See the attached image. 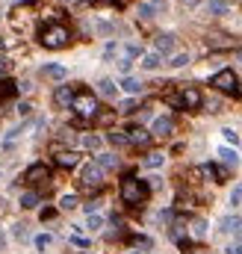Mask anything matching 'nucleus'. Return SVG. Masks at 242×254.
<instances>
[{
    "instance_id": "nucleus-8",
    "label": "nucleus",
    "mask_w": 242,
    "mask_h": 254,
    "mask_svg": "<svg viewBox=\"0 0 242 254\" xmlns=\"http://www.w3.org/2000/svg\"><path fill=\"white\" fill-rule=\"evenodd\" d=\"M154 51L163 57V54H172L175 51V36L172 33H160L157 39H154Z\"/></svg>"
},
{
    "instance_id": "nucleus-39",
    "label": "nucleus",
    "mask_w": 242,
    "mask_h": 254,
    "mask_svg": "<svg viewBox=\"0 0 242 254\" xmlns=\"http://www.w3.org/2000/svg\"><path fill=\"white\" fill-rule=\"evenodd\" d=\"M98 207H101V201H89V204H86V213H89V216H95V213H98Z\"/></svg>"
},
{
    "instance_id": "nucleus-1",
    "label": "nucleus",
    "mask_w": 242,
    "mask_h": 254,
    "mask_svg": "<svg viewBox=\"0 0 242 254\" xmlns=\"http://www.w3.org/2000/svg\"><path fill=\"white\" fill-rule=\"evenodd\" d=\"M148 184L145 181H136V178H124V184H121V201L124 204H130V207H139V204H145V198H148Z\"/></svg>"
},
{
    "instance_id": "nucleus-21",
    "label": "nucleus",
    "mask_w": 242,
    "mask_h": 254,
    "mask_svg": "<svg viewBox=\"0 0 242 254\" xmlns=\"http://www.w3.org/2000/svg\"><path fill=\"white\" fill-rule=\"evenodd\" d=\"M18 92V86L12 83V80H0V101H6V98H12Z\"/></svg>"
},
{
    "instance_id": "nucleus-45",
    "label": "nucleus",
    "mask_w": 242,
    "mask_h": 254,
    "mask_svg": "<svg viewBox=\"0 0 242 254\" xmlns=\"http://www.w3.org/2000/svg\"><path fill=\"white\" fill-rule=\"evenodd\" d=\"M3 48H6V42H3V39H0V51H3Z\"/></svg>"
},
{
    "instance_id": "nucleus-35",
    "label": "nucleus",
    "mask_w": 242,
    "mask_h": 254,
    "mask_svg": "<svg viewBox=\"0 0 242 254\" xmlns=\"http://www.w3.org/2000/svg\"><path fill=\"white\" fill-rule=\"evenodd\" d=\"M222 133H225V139H228L231 145H237V142H240V136H237V130H231V127H225Z\"/></svg>"
},
{
    "instance_id": "nucleus-26",
    "label": "nucleus",
    "mask_w": 242,
    "mask_h": 254,
    "mask_svg": "<svg viewBox=\"0 0 242 254\" xmlns=\"http://www.w3.org/2000/svg\"><path fill=\"white\" fill-rule=\"evenodd\" d=\"M172 68H183V65H189V54H175L172 60H169Z\"/></svg>"
},
{
    "instance_id": "nucleus-16",
    "label": "nucleus",
    "mask_w": 242,
    "mask_h": 254,
    "mask_svg": "<svg viewBox=\"0 0 242 254\" xmlns=\"http://www.w3.org/2000/svg\"><path fill=\"white\" fill-rule=\"evenodd\" d=\"M219 157H222V163H228V166H234V169H237V163H240V154H237L234 148H225V145L219 148Z\"/></svg>"
},
{
    "instance_id": "nucleus-30",
    "label": "nucleus",
    "mask_w": 242,
    "mask_h": 254,
    "mask_svg": "<svg viewBox=\"0 0 242 254\" xmlns=\"http://www.w3.org/2000/svg\"><path fill=\"white\" fill-rule=\"evenodd\" d=\"M119 113H127V116H130V113H136V98H127V101L119 107Z\"/></svg>"
},
{
    "instance_id": "nucleus-15",
    "label": "nucleus",
    "mask_w": 242,
    "mask_h": 254,
    "mask_svg": "<svg viewBox=\"0 0 242 254\" xmlns=\"http://www.w3.org/2000/svg\"><path fill=\"white\" fill-rule=\"evenodd\" d=\"M121 89H124L127 95H139V92L145 89V83L136 80V77H124V80H121Z\"/></svg>"
},
{
    "instance_id": "nucleus-31",
    "label": "nucleus",
    "mask_w": 242,
    "mask_h": 254,
    "mask_svg": "<svg viewBox=\"0 0 242 254\" xmlns=\"http://www.w3.org/2000/svg\"><path fill=\"white\" fill-rule=\"evenodd\" d=\"M231 204H234V207H240L242 204V184L234 187V192H231Z\"/></svg>"
},
{
    "instance_id": "nucleus-12",
    "label": "nucleus",
    "mask_w": 242,
    "mask_h": 254,
    "mask_svg": "<svg viewBox=\"0 0 242 254\" xmlns=\"http://www.w3.org/2000/svg\"><path fill=\"white\" fill-rule=\"evenodd\" d=\"M74 95H77V92H74L71 86H60V89L54 92V101H57L60 107H71V104H74Z\"/></svg>"
},
{
    "instance_id": "nucleus-43",
    "label": "nucleus",
    "mask_w": 242,
    "mask_h": 254,
    "mask_svg": "<svg viewBox=\"0 0 242 254\" xmlns=\"http://www.w3.org/2000/svg\"><path fill=\"white\" fill-rule=\"evenodd\" d=\"M228 254H242V243H240V246H231V249H228Z\"/></svg>"
},
{
    "instance_id": "nucleus-38",
    "label": "nucleus",
    "mask_w": 242,
    "mask_h": 254,
    "mask_svg": "<svg viewBox=\"0 0 242 254\" xmlns=\"http://www.w3.org/2000/svg\"><path fill=\"white\" fill-rule=\"evenodd\" d=\"M116 51H119V45H116V42H110V45H107V51H104V57H107V60H113V57H116Z\"/></svg>"
},
{
    "instance_id": "nucleus-13",
    "label": "nucleus",
    "mask_w": 242,
    "mask_h": 254,
    "mask_svg": "<svg viewBox=\"0 0 242 254\" xmlns=\"http://www.w3.org/2000/svg\"><path fill=\"white\" fill-rule=\"evenodd\" d=\"M172 127H175V122H172L169 116H160V119L154 122V127H151V136H169Z\"/></svg>"
},
{
    "instance_id": "nucleus-20",
    "label": "nucleus",
    "mask_w": 242,
    "mask_h": 254,
    "mask_svg": "<svg viewBox=\"0 0 242 254\" xmlns=\"http://www.w3.org/2000/svg\"><path fill=\"white\" fill-rule=\"evenodd\" d=\"M160 63H163V60H160V54H157V51H154V54H145V57H142V68H148V71L160 68Z\"/></svg>"
},
{
    "instance_id": "nucleus-29",
    "label": "nucleus",
    "mask_w": 242,
    "mask_h": 254,
    "mask_svg": "<svg viewBox=\"0 0 242 254\" xmlns=\"http://www.w3.org/2000/svg\"><path fill=\"white\" fill-rule=\"evenodd\" d=\"M86 228H92V231H101L104 228V219L95 213V216H89V222H86Z\"/></svg>"
},
{
    "instance_id": "nucleus-41",
    "label": "nucleus",
    "mask_w": 242,
    "mask_h": 254,
    "mask_svg": "<svg viewBox=\"0 0 242 254\" xmlns=\"http://www.w3.org/2000/svg\"><path fill=\"white\" fill-rule=\"evenodd\" d=\"M6 71H9V60H6V57H3V54H0V77H3V74H6Z\"/></svg>"
},
{
    "instance_id": "nucleus-40",
    "label": "nucleus",
    "mask_w": 242,
    "mask_h": 254,
    "mask_svg": "<svg viewBox=\"0 0 242 254\" xmlns=\"http://www.w3.org/2000/svg\"><path fill=\"white\" fill-rule=\"evenodd\" d=\"M130 65H133V60H127V57H124V60L119 63V68L124 71V74H127V77H130Z\"/></svg>"
},
{
    "instance_id": "nucleus-48",
    "label": "nucleus",
    "mask_w": 242,
    "mask_h": 254,
    "mask_svg": "<svg viewBox=\"0 0 242 254\" xmlns=\"http://www.w3.org/2000/svg\"><path fill=\"white\" fill-rule=\"evenodd\" d=\"M130 254H136V252H130Z\"/></svg>"
},
{
    "instance_id": "nucleus-10",
    "label": "nucleus",
    "mask_w": 242,
    "mask_h": 254,
    "mask_svg": "<svg viewBox=\"0 0 242 254\" xmlns=\"http://www.w3.org/2000/svg\"><path fill=\"white\" fill-rule=\"evenodd\" d=\"M77 163H80V154L77 151H60L57 154V166L60 169H74Z\"/></svg>"
},
{
    "instance_id": "nucleus-3",
    "label": "nucleus",
    "mask_w": 242,
    "mask_h": 254,
    "mask_svg": "<svg viewBox=\"0 0 242 254\" xmlns=\"http://www.w3.org/2000/svg\"><path fill=\"white\" fill-rule=\"evenodd\" d=\"M71 110H74L80 119H95V116H98V98H95L92 92H77Z\"/></svg>"
},
{
    "instance_id": "nucleus-42",
    "label": "nucleus",
    "mask_w": 242,
    "mask_h": 254,
    "mask_svg": "<svg viewBox=\"0 0 242 254\" xmlns=\"http://www.w3.org/2000/svg\"><path fill=\"white\" fill-rule=\"evenodd\" d=\"M57 216V210L54 207H48V210H42V219H54Z\"/></svg>"
},
{
    "instance_id": "nucleus-25",
    "label": "nucleus",
    "mask_w": 242,
    "mask_h": 254,
    "mask_svg": "<svg viewBox=\"0 0 242 254\" xmlns=\"http://www.w3.org/2000/svg\"><path fill=\"white\" fill-rule=\"evenodd\" d=\"M77 204H80V201H77V195H62V198H60V207H62V210H74Z\"/></svg>"
},
{
    "instance_id": "nucleus-7",
    "label": "nucleus",
    "mask_w": 242,
    "mask_h": 254,
    "mask_svg": "<svg viewBox=\"0 0 242 254\" xmlns=\"http://www.w3.org/2000/svg\"><path fill=\"white\" fill-rule=\"evenodd\" d=\"M24 181H30V184H45V181H51V169H48V166H42V163H36V166H30V169H27Z\"/></svg>"
},
{
    "instance_id": "nucleus-18",
    "label": "nucleus",
    "mask_w": 242,
    "mask_h": 254,
    "mask_svg": "<svg viewBox=\"0 0 242 254\" xmlns=\"http://www.w3.org/2000/svg\"><path fill=\"white\" fill-rule=\"evenodd\" d=\"M95 163L107 172V169H116V166H119V157H116V154H98V160H95Z\"/></svg>"
},
{
    "instance_id": "nucleus-47",
    "label": "nucleus",
    "mask_w": 242,
    "mask_h": 254,
    "mask_svg": "<svg viewBox=\"0 0 242 254\" xmlns=\"http://www.w3.org/2000/svg\"><path fill=\"white\" fill-rule=\"evenodd\" d=\"M222 3H225V6H228V3H231V0H222Z\"/></svg>"
},
{
    "instance_id": "nucleus-33",
    "label": "nucleus",
    "mask_w": 242,
    "mask_h": 254,
    "mask_svg": "<svg viewBox=\"0 0 242 254\" xmlns=\"http://www.w3.org/2000/svg\"><path fill=\"white\" fill-rule=\"evenodd\" d=\"M51 243H54V240H51V234H39V237H36V249H48Z\"/></svg>"
},
{
    "instance_id": "nucleus-2",
    "label": "nucleus",
    "mask_w": 242,
    "mask_h": 254,
    "mask_svg": "<svg viewBox=\"0 0 242 254\" xmlns=\"http://www.w3.org/2000/svg\"><path fill=\"white\" fill-rule=\"evenodd\" d=\"M42 45L45 48H51V51H57V48H65L68 42H71V30L65 27V24H48L45 30H42Z\"/></svg>"
},
{
    "instance_id": "nucleus-23",
    "label": "nucleus",
    "mask_w": 242,
    "mask_h": 254,
    "mask_svg": "<svg viewBox=\"0 0 242 254\" xmlns=\"http://www.w3.org/2000/svg\"><path fill=\"white\" fill-rule=\"evenodd\" d=\"M192 237H198V240L207 237V222H204V219H195V222H192Z\"/></svg>"
},
{
    "instance_id": "nucleus-34",
    "label": "nucleus",
    "mask_w": 242,
    "mask_h": 254,
    "mask_svg": "<svg viewBox=\"0 0 242 254\" xmlns=\"http://www.w3.org/2000/svg\"><path fill=\"white\" fill-rule=\"evenodd\" d=\"M124 54H127V60H136V57L142 54V48H139V45H127V48H124Z\"/></svg>"
},
{
    "instance_id": "nucleus-14",
    "label": "nucleus",
    "mask_w": 242,
    "mask_h": 254,
    "mask_svg": "<svg viewBox=\"0 0 242 254\" xmlns=\"http://www.w3.org/2000/svg\"><path fill=\"white\" fill-rule=\"evenodd\" d=\"M39 74H42V77H51V80H62L68 71H65V65H42Z\"/></svg>"
},
{
    "instance_id": "nucleus-6",
    "label": "nucleus",
    "mask_w": 242,
    "mask_h": 254,
    "mask_svg": "<svg viewBox=\"0 0 242 254\" xmlns=\"http://www.w3.org/2000/svg\"><path fill=\"white\" fill-rule=\"evenodd\" d=\"M201 104H204V98H201V92H198L195 86H186L181 92V107L183 110H198Z\"/></svg>"
},
{
    "instance_id": "nucleus-27",
    "label": "nucleus",
    "mask_w": 242,
    "mask_h": 254,
    "mask_svg": "<svg viewBox=\"0 0 242 254\" xmlns=\"http://www.w3.org/2000/svg\"><path fill=\"white\" fill-rule=\"evenodd\" d=\"M83 148L98 151V148H101V139H98V136H83Z\"/></svg>"
},
{
    "instance_id": "nucleus-11",
    "label": "nucleus",
    "mask_w": 242,
    "mask_h": 254,
    "mask_svg": "<svg viewBox=\"0 0 242 254\" xmlns=\"http://www.w3.org/2000/svg\"><path fill=\"white\" fill-rule=\"evenodd\" d=\"M163 6H166V0H145V3H139V18H154L157 9H163Z\"/></svg>"
},
{
    "instance_id": "nucleus-19",
    "label": "nucleus",
    "mask_w": 242,
    "mask_h": 254,
    "mask_svg": "<svg viewBox=\"0 0 242 254\" xmlns=\"http://www.w3.org/2000/svg\"><path fill=\"white\" fill-rule=\"evenodd\" d=\"M219 228H222L225 234H231V231H240V228H242V222L237 219V216H225V219L219 222Z\"/></svg>"
},
{
    "instance_id": "nucleus-4",
    "label": "nucleus",
    "mask_w": 242,
    "mask_h": 254,
    "mask_svg": "<svg viewBox=\"0 0 242 254\" xmlns=\"http://www.w3.org/2000/svg\"><path fill=\"white\" fill-rule=\"evenodd\" d=\"M210 86H216V89H219V92H225V95H240V86H237V74H234L231 68H225V71L213 74V77H210Z\"/></svg>"
},
{
    "instance_id": "nucleus-9",
    "label": "nucleus",
    "mask_w": 242,
    "mask_h": 254,
    "mask_svg": "<svg viewBox=\"0 0 242 254\" xmlns=\"http://www.w3.org/2000/svg\"><path fill=\"white\" fill-rule=\"evenodd\" d=\"M148 142H151V133L142 130V127H133V130L127 133V145H139V148H145Z\"/></svg>"
},
{
    "instance_id": "nucleus-28",
    "label": "nucleus",
    "mask_w": 242,
    "mask_h": 254,
    "mask_svg": "<svg viewBox=\"0 0 242 254\" xmlns=\"http://www.w3.org/2000/svg\"><path fill=\"white\" fill-rule=\"evenodd\" d=\"M107 139H110L113 145H127V136H124V133H119V130H113V133H107Z\"/></svg>"
},
{
    "instance_id": "nucleus-37",
    "label": "nucleus",
    "mask_w": 242,
    "mask_h": 254,
    "mask_svg": "<svg viewBox=\"0 0 242 254\" xmlns=\"http://www.w3.org/2000/svg\"><path fill=\"white\" fill-rule=\"evenodd\" d=\"M71 243H74L77 249H89V240H86V237H80V234H77V237H71Z\"/></svg>"
},
{
    "instance_id": "nucleus-32",
    "label": "nucleus",
    "mask_w": 242,
    "mask_h": 254,
    "mask_svg": "<svg viewBox=\"0 0 242 254\" xmlns=\"http://www.w3.org/2000/svg\"><path fill=\"white\" fill-rule=\"evenodd\" d=\"M210 12H216V15H225V12H228V6H225L222 0H210Z\"/></svg>"
},
{
    "instance_id": "nucleus-36",
    "label": "nucleus",
    "mask_w": 242,
    "mask_h": 254,
    "mask_svg": "<svg viewBox=\"0 0 242 254\" xmlns=\"http://www.w3.org/2000/svg\"><path fill=\"white\" fill-rule=\"evenodd\" d=\"M27 237H30V234H27V225H15V240H21V243H24Z\"/></svg>"
},
{
    "instance_id": "nucleus-5",
    "label": "nucleus",
    "mask_w": 242,
    "mask_h": 254,
    "mask_svg": "<svg viewBox=\"0 0 242 254\" xmlns=\"http://www.w3.org/2000/svg\"><path fill=\"white\" fill-rule=\"evenodd\" d=\"M80 184L89 187V190H98V187L104 184V169H101L98 163H89V166L83 169V175H80Z\"/></svg>"
},
{
    "instance_id": "nucleus-24",
    "label": "nucleus",
    "mask_w": 242,
    "mask_h": 254,
    "mask_svg": "<svg viewBox=\"0 0 242 254\" xmlns=\"http://www.w3.org/2000/svg\"><path fill=\"white\" fill-rule=\"evenodd\" d=\"M163 160H166L163 154H148V157H145V166H148V169H160Z\"/></svg>"
},
{
    "instance_id": "nucleus-17",
    "label": "nucleus",
    "mask_w": 242,
    "mask_h": 254,
    "mask_svg": "<svg viewBox=\"0 0 242 254\" xmlns=\"http://www.w3.org/2000/svg\"><path fill=\"white\" fill-rule=\"evenodd\" d=\"M98 89H101V95H104V98H116V95H119V86H116L113 80H107V77L98 83Z\"/></svg>"
},
{
    "instance_id": "nucleus-46",
    "label": "nucleus",
    "mask_w": 242,
    "mask_h": 254,
    "mask_svg": "<svg viewBox=\"0 0 242 254\" xmlns=\"http://www.w3.org/2000/svg\"><path fill=\"white\" fill-rule=\"evenodd\" d=\"M237 57H240V60H242V51H237Z\"/></svg>"
},
{
    "instance_id": "nucleus-22",
    "label": "nucleus",
    "mask_w": 242,
    "mask_h": 254,
    "mask_svg": "<svg viewBox=\"0 0 242 254\" xmlns=\"http://www.w3.org/2000/svg\"><path fill=\"white\" fill-rule=\"evenodd\" d=\"M21 207H27V210L39 207V192H24L21 195Z\"/></svg>"
},
{
    "instance_id": "nucleus-44",
    "label": "nucleus",
    "mask_w": 242,
    "mask_h": 254,
    "mask_svg": "<svg viewBox=\"0 0 242 254\" xmlns=\"http://www.w3.org/2000/svg\"><path fill=\"white\" fill-rule=\"evenodd\" d=\"M3 249H6V234L0 231V252H3Z\"/></svg>"
}]
</instances>
